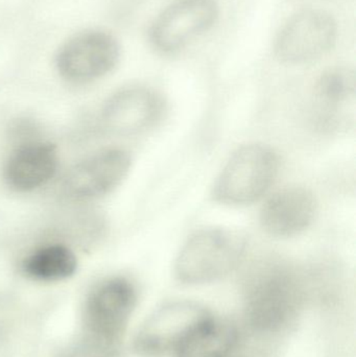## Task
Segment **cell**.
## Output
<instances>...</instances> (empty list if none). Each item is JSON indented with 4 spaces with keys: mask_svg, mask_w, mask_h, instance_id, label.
I'll return each mask as SVG.
<instances>
[{
    "mask_svg": "<svg viewBox=\"0 0 356 357\" xmlns=\"http://www.w3.org/2000/svg\"><path fill=\"white\" fill-rule=\"evenodd\" d=\"M247 241L238 231L207 228L192 234L175 262V274L185 284H206L227 276L242 261Z\"/></svg>",
    "mask_w": 356,
    "mask_h": 357,
    "instance_id": "6da1fadb",
    "label": "cell"
},
{
    "mask_svg": "<svg viewBox=\"0 0 356 357\" xmlns=\"http://www.w3.org/2000/svg\"><path fill=\"white\" fill-rule=\"evenodd\" d=\"M279 165L277 153L270 146L259 144L240 146L217 176L211 197L221 205H251L270 190L279 173Z\"/></svg>",
    "mask_w": 356,
    "mask_h": 357,
    "instance_id": "7a4b0ae2",
    "label": "cell"
},
{
    "mask_svg": "<svg viewBox=\"0 0 356 357\" xmlns=\"http://www.w3.org/2000/svg\"><path fill=\"white\" fill-rule=\"evenodd\" d=\"M338 38L334 17L320 8H307L291 17L276 38L274 52L291 65L313 62L327 54Z\"/></svg>",
    "mask_w": 356,
    "mask_h": 357,
    "instance_id": "3957f363",
    "label": "cell"
},
{
    "mask_svg": "<svg viewBox=\"0 0 356 357\" xmlns=\"http://www.w3.org/2000/svg\"><path fill=\"white\" fill-rule=\"evenodd\" d=\"M121 58V46L112 33L89 29L71 37L56 52L59 75L70 83H88L108 75Z\"/></svg>",
    "mask_w": 356,
    "mask_h": 357,
    "instance_id": "277c9868",
    "label": "cell"
},
{
    "mask_svg": "<svg viewBox=\"0 0 356 357\" xmlns=\"http://www.w3.org/2000/svg\"><path fill=\"white\" fill-rule=\"evenodd\" d=\"M135 302V289L127 279H111L96 287L85 308L90 342L102 349L113 347L127 327Z\"/></svg>",
    "mask_w": 356,
    "mask_h": 357,
    "instance_id": "5b68a950",
    "label": "cell"
},
{
    "mask_svg": "<svg viewBox=\"0 0 356 357\" xmlns=\"http://www.w3.org/2000/svg\"><path fill=\"white\" fill-rule=\"evenodd\" d=\"M219 13L217 0H178L150 25V44L160 54H175L210 29Z\"/></svg>",
    "mask_w": 356,
    "mask_h": 357,
    "instance_id": "8992f818",
    "label": "cell"
},
{
    "mask_svg": "<svg viewBox=\"0 0 356 357\" xmlns=\"http://www.w3.org/2000/svg\"><path fill=\"white\" fill-rule=\"evenodd\" d=\"M298 297V282L286 264L270 262L259 271L248 294V314L257 328L280 326Z\"/></svg>",
    "mask_w": 356,
    "mask_h": 357,
    "instance_id": "52a82bcc",
    "label": "cell"
},
{
    "mask_svg": "<svg viewBox=\"0 0 356 357\" xmlns=\"http://www.w3.org/2000/svg\"><path fill=\"white\" fill-rule=\"evenodd\" d=\"M131 165V157L125 151H102L71 169L64 178L63 188L67 195L75 199L102 197L123 182Z\"/></svg>",
    "mask_w": 356,
    "mask_h": 357,
    "instance_id": "ba28073f",
    "label": "cell"
},
{
    "mask_svg": "<svg viewBox=\"0 0 356 357\" xmlns=\"http://www.w3.org/2000/svg\"><path fill=\"white\" fill-rule=\"evenodd\" d=\"M317 211V199L309 189L288 186L268 197L259 220L263 230L271 236L290 238L307 230Z\"/></svg>",
    "mask_w": 356,
    "mask_h": 357,
    "instance_id": "9c48e42d",
    "label": "cell"
},
{
    "mask_svg": "<svg viewBox=\"0 0 356 357\" xmlns=\"http://www.w3.org/2000/svg\"><path fill=\"white\" fill-rule=\"evenodd\" d=\"M164 112L162 98L146 87H130L115 93L105 106V128L116 135H134L156 125Z\"/></svg>",
    "mask_w": 356,
    "mask_h": 357,
    "instance_id": "30bf717a",
    "label": "cell"
},
{
    "mask_svg": "<svg viewBox=\"0 0 356 357\" xmlns=\"http://www.w3.org/2000/svg\"><path fill=\"white\" fill-rule=\"evenodd\" d=\"M58 167L56 149L49 144L31 142L17 149L4 167L8 186L18 191H29L46 184Z\"/></svg>",
    "mask_w": 356,
    "mask_h": 357,
    "instance_id": "8fae6325",
    "label": "cell"
},
{
    "mask_svg": "<svg viewBox=\"0 0 356 357\" xmlns=\"http://www.w3.org/2000/svg\"><path fill=\"white\" fill-rule=\"evenodd\" d=\"M206 316V310L187 302L165 305L150 320L142 337V346L146 351L173 350L182 335Z\"/></svg>",
    "mask_w": 356,
    "mask_h": 357,
    "instance_id": "7c38bea8",
    "label": "cell"
},
{
    "mask_svg": "<svg viewBox=\"0 0 356 357\" xmlns=\"http://www.w3.org/2000/svg\"><path fill=\"white\" fill-rule=\"evenodd\" d=\"M235 342L233 327L208 314L182 335L173 351L177 357H226Z\"/></svg>",
    "mask_w": 356,
    "mask_h": 357,
    "instance_id": "4fadbf2b",
    "label": "cell"
},
{
    "mask_svg": "<svg viewBox=\"0 0 356 357\" xmlns=\"http://www.w3.org/2000/svg\"><path fill=\"white\" fill-rule=\"evenodd\" d=\"M77 266V257L66 245H47L23 260L22 271L36 280L58 281L73 275Z\"/></svg>",
    "mask_w": 356,
    "mask_h": 357,
    "instance_id": "5bb4252c",
    "label": "cell"
},
{
    "mask_svg": "<svg viewBox=\"0 0 356 357\" xmlns=\"http://www.w3.org/2000/svg\"><path fill=\"white\" fill-rule=\"evenodd\" d=\"M355 75L353 70L344 67L330 69L324 73L316 85V96L322 112H326V121L330 115L341 110L355 98Z\"/></svg>",
    "mask_w": 356,
    "mask_h": 357,
    "instance_id": "9a60e30c",
    "label": "cell"
}]
</instances>
